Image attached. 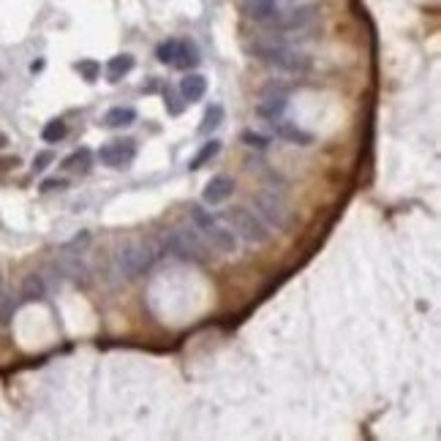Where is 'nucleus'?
I'll return each mask as SVG.
<instances>
[{
  "mask_svg": "<svg viewBox=\"0 0 441 441\" xmlns=\"http://www.w3.org/2000/svg\"><path fill=\"white\" fill-rule=\"evenodd\" d=\"M316 17V6H297V8H289L286 14L281 11H275V17L270 19V25L275 28V31H303V28H308L311 22H314Z\"/></svg>",
  "mask_w": 441,
  "mask_h": 441,
  "instance_id": "nucleus-7",
  "label": "nucleus"
},
{
  "mask_svg": "<svg viewBox=\"0 0 441 441\" xmlns=\"http://www.w3.org/2000/svg\"><path fill=\"white\" fill-rule=\"evenodd\" d=\"M220 218L232 226V232H234L237 237H243V240L251 243V246H264V243L270 240V232H267L264 220L259 218L253 210H248V207H240V205H237V207H229V210L220 213Z\"/></svg>",
  "mask_w": 441,
  "mask_h": 441,
  "instance_id": "nucleus-4",
  "label": "nucleus"
},
{
  "mask_svg": "<svg viewBox=\"0 0 441 441\" xmlns=\"http://www.w3.org/2000/svg\"><path fill=\"white\" fill-rule=\"evenodd\" d=\"M218 153H220V142H218V139H210V142H205V145H202V150H199L196 156L191 158L189 169H191V172L202 169L205 163H210V161L218 156Z\"/></svg>",
  "mask_w": 441,
  "mask_h": 441,
  "instance_id": "nucleus-19",
  "label": "nucleus"
},
{
  "mask_svg": "<svg viewBox=\"0 0 441 441\" xmlns=\"http://www.w3.org/2000/svg\"><path fill=\"white\" fill-rule=\"evenodd\" d=\"M180 95L186 98V104H196V101H202L205 93H207V79L202 77V74H196V71H186V77L180 79Z\"/></svg>",
  "mask_w": 441,
  "mask_h": 441,
  "instance_id": "nucleus-10",
  "label": "nucleus"
},
{
  "mask_svg": "<svg viewBox=\"0 0 441 441\" xmlns=\"http://www.w3.org/2000/svg\"><path fill=\"white\" fill-rule=\"evenodd\" d=\"M251 52L262 61V63L273 65L278 71H286V74H305L311 71V58L300 49H291L286 44H262L256 41L251 47Z\"/></svg>",
  "mask_w": 441,
  "mask_h": 441,
  "instance_id": "nucleus-2",
  "label": "nucleus"
},
{
  "mask_svg": "<svg viewBox=\"0 0 441 441\" xmlns=\"http://www.w3.org/2000/svg\"><path fill=\"white\" fill-rule=\"evenodd\" d=\"M65 134H68V126H65L61 118L49 120L47 126L41 128V139H44V142H49V145H58V142H63Z\"/></svg>",
  "mask_w": 441,
  "mask_h": 441,
  "instance_id": "nucleus-21",
  "label": "nucleus"
},
{
  "mask_svg": "<svg viewBox=\"0 0 441 441\" xmlns=\"http://www.w3.org/2000/svg\"><path fill=\"white\" fill-rule=\"evenodd\" d=\"M95 158L101 161V166L109 169H126L136 161V142L134 139H115L101 145V150L95 153Z\"/></svg>",
  "mask_w": 441,
  "mask_h": 441,
  "instance_id": "nucleus-6",
  "label": "nucleus"
},
{
  "mask_svg": "<svg viewBox=\"0 0 441 441\" xmlns=\"http://www.w3.org/2000/svg\"><path fill=\"white\" fill-rule=\"evenodd\" d=\"M163 106H166V112L172 115V118H177V115H183V109H186V98L180 95V90H175V88H163Z\"/></svg>",
  "mask_w": 441,
  "mask_h": 441,
  "instance_id": "nucleus-22",
  "label": "nucleus"
},
{
  "mask_svg": "<svg viewBox=\"0 0 441 441\" xmlns=\"http://www.w3.org/2000/svg\"><path fill=\"white\" fill-rule=\"evenodd\" d=\"M55 161V156L49 153V150H44V153H38V156L33 158V172H44L49 163Z\"/></svg>",
  "mask_w": 441,
  "mask_h": 441,
  "instance_id": "nucleus-28",
  "label": "nucleus"
},
{
  "mask_svg": "<svg viewBox=\"0 0 441 441\" xmlns=\"http://www.w3.org/2000/svg\"><path fill=\"white\" fill-rule=\"evenodd\" d=\"M134 65H136L134 55H128V52H123V55H115V58L106 63V77H109V82H120L126 74H131V71H134Z\"/></svg>",
  "mask_w": 441,
  "mask_h": 441,
  "instance_id": "nucleus-16",
  "label": "nucleus"
},
{
  "mask_svg": "<svg viewBox=\"0 0 441 441\" xmlns=\"http://www.w3.org/2000/svg\"><path fill=\"white\" fill-rule=\"evenodd\" d=\"M3 300H6V289H3V275H0V305H3Z\"/></svg>",
  "mask_w": 441,
  "mask_h": 441,
  "instance_id": "nucleus-29",
  "label": "nucleus"
},
{
  "mask_svg": "<svg viewBox=\"0 0 441 441\" xmlns=\"http://www.w3.org/2000/svg\"><path fill=\"white\" fill-rule=\"evenodd\" d=\"M220 123H223V106H220V104H210V109H207L205 118H202L199 134H213V131L220 128Z\"/></svg>",
  "mask_w": 441,
  "mask_h": 441,
  "instance_id": "nucleus-20",
  "label": "nucleus"
},
{
  "mask_svg": "<svg viewBox=\"0 0 441 441\" xmlns=\"http://www.w3.org/2000/svg\"><path fill=\"white\" fill-rule=\"evenodd\" d=\"M191 218H193V223H196V229H202V232L210 229V226L216 223V218H213L202 205H193V207H191Z\"/></svg>",
  "mask_w": 441,
  "mask_h": 441,
  "instance_id": "nucleus-25",
  "label": "nucleus"
},
{
  "mask_svg": "<svg viewBox=\"0 0 441 441\" xmlns=\"http://www.w3.org/2000/svg\"><path fill=\"white\" fill-rule=\"evenodd\" d=\"M202 63V58H199V49H196V44L189 41V38H177V49H175V68H180V71H193L196 65Z\"/></svg>",
  "mask_w": 441,
  "mask_h": 441,
  "instance_id": "nucleus-11",
  "label": "nucleus"
},
{
  "mask_svg": "<svg viewBox=\"0 0 441 441\" xmlns=\"http://www.w3.org/2000/svg\"><path fill=\"white\" fill-rule=\"evenodd\" d=\"M246 14L251 17L253 22H270L278 11V3L275 0H246Z\"/></svg>",
  "mask_w": 441,
  "mask_h": 441,
  "instance_id": "nucleus-13",
  "label": "nucleus"
},
{
  "mask_svg": "<svg viewBox=\"0 0 441 441\" xmlns=\"http://www.w3.org/2000/svg\"><path fill=\"white\" fill-rule=\"evenodd\" d=\"M90 163H93V153H90L88 147H79V150H74L71 156H65L61 166H63L65 172H82V175H85V172L90 169Z\"/></svg>",
  "mask_w": 441,
  "mask_h": 441,
  "instance_id": "nucleus-17",
  "label": "nucleus"
},
{
  "mask_svg": "<svg viewBox=\"0 0 441 441\" xmlns=\"http://www.w3.org/2000/svg\"><path fill=\"white\" fill-rule=\"evenodd\" d=\"M163 248L169 253H175L180 262H191V264H207L210 262V248L205 246V240L199 237V232L193 226L172 229L166 234Z\"/></svg>",
  "mask_w": 441,
  "mask_h": 441,
  "instance_id": "nucleus-3",
  "label": "nucleus"
},
{
  "mask_svg": "<svg viewBox=\"0 0 441 441\" xmlns=\"http://www.w3.org/2000/svg\"><path fill=\"white\" fill-rule=\"evenodd\" d=\"M161 253H163V246H158L156 240H126L115 251V264L123 278L134 281L153 270Z\"/></svg>",
  "mask_w": 441,
  "mask_h": 441,
  "instance_id": "nucleus-1",
  "label": "nucleus"
},
{
  "mask_svg": "<svg viewBox=\"0 0 441 441\" xmlns=\"http://www.w3.org/2000/svg\"><path fill=\"white\" fill-rule=\"evenodd\" d=\"M232 193H234V180L226 177V175H218V177H213V180L205 186L202 202L210 205V207H216V205H223L226 199H232Z\"/></svg>",
  "mask_w": 441,
  "mask_h": 441,
  "instance_id": "nucleus-8",
  "label": "nucleus"
},
{
  "mask_svg": "<svg viewBox=\"0 0 441 441\" xmlns=\"http://www.w3.org/2000/svg\"><path fill=\"white\" fill-rule=\"evenodd\" d=\"M6 145H8V136H6V134H0V147H6Z\"/></svg>",
  "mask_w": 441,
  "mask_h": 441,
  "instance_id": "nucleus-31",
  "label": "nucleus"
},
{
  "mask_svg": "<svg viewBox=\"0 0 441 441\" xmlns=\"http://www.w3.org/2000/svg\"><path fill=\"white\" fill-rule=\"evenodd\" d=\"M31 68H33V71H41V68H44V61H35Z\"/></svg>",
  "mask_w": 441,
  "mask_h": 441,
  "instance_id": "nucleus-30",
  "label": "nucleus"
},
{
  "mask_svg": "<svg viewBox=\"0 0 441 441\" xmlns=\"http://www.w3.org/2000/svg\"><path fill=\"white\" fill-rule=\"evenodd\" d=\"M286 106H289L286 95H267L264 101H259L256 115H259V118H264V120H278V118L286 112Z\"/></svg>",
  "mask_w": 441,
  "mask_h": 441,
  "instance_id": "nucleus-14",
  "label": "nucleus"
},
{
  "mask_svg": "<svg viewBox=\"0 0 441 441\" xmlns=\"http://www.w3.org/2000/svg\"><path fill=\"white\" fill-rule=\"evenodd\" d=\"M68 189V180L65 177H47L44 183H41V191L44 193H49V191H63Z\"/></svg>",
  "mask_w": 441,
  "mask_h": 441,
  "instance_id": "nucleus-27",
  "label": "nucleus"
},
{
  "mask_svg": "<svg viewBox=\"0 0 441 441\" xmlns=\"http://www.w3.org/2000/svg\"><path fill=\"white\" fill-rule=\"evenodd\" d=\"M44 294H47V284H44V278H41V275H28V278L22 281V291H19L22 303L44 300Z\"/></svg>",
  "mask_w": 441,
  "mask_h": 441,
  "instance_id": "nucleus-18",
  "label": "nucleus"
},
{
  "mask_svg": "<svg viewBox=\"0 0 441 441\" xmlns=\"http://www.w3.org/2000/svg\"><path fill=\"white\" fill-rule=\"evenodd\" d=\"M77 71L85 77V82H95L98 74H101V65L95 63V61H79V63H77Z\"/></svg>",
  "mask_w": 441,
  "mask_h": 441,
  "instance_id": "nucleus-26",
  "label": "nucleus"
},
{
  "mask_svg": "<svg viewBox=\"0 0 441 441\" xmlns=\"http://www.w3.org/2000/svg\"><path fill=\"white\" fill-rule=\"evenodd\" d=\"M240 139H243V145H248L253 150H264V147L270 145V136H264V134H259V131H243Z\"/></svg>",
  "mask_w": 441,
  "mask_h": 441,
  "instance_id": "nucleus-24",
  "label": "nucleus"
},
{
  "mask_svg": "<svg viewBox=\"0 0 441 441\" xmlns=\"http://www.w3.org/2000/svg\"><path fill=\"white\" fill-rule=\"evenodd\" d=\"M175 49H177V38H169V41L158 44V49H156L158 63H163V65H172V63H175Z\"/></svg>",
  "mask_w": 441,
  "mask_h": 441,
  "instance_id": "nucleus-23",
  "label": "nucleus"
},
{
  "mask_svg": "<svg viewBox=\"0 0 441 441\" xmlns=\"http://www.w3.org/2000/svg\"><path fill=\"white\" fill-rule=\"evenodd\" d=\"M136 123V109L134 106H112L104 115V126L106 128H128Z\"/></svg>",
  "mask_w": 441,
  "mask_h": 441,
  "instance_id": "nucleus-15",
  "label": "nucleus"
},
{
  "mask_svg": "<svg viewBox=\"0 0 441 441\" xmlns=\"http://www.w3.org/2000/svg\"><path fill=\"white\" fill-rule=\"evenodd\" d=\"M253 207H256V216L264 223H270L275 229L289 226V202H286V196L281 191H256L253 193Z\"/></svg>",
  "mask_w": 441,
  "mask_h": 441,
  "instance_id": "nucleus-5",
  "label": "nucleus"
},
{
  "mask_svg": "<svg viewBox=\"0 0 441 441\" xmlns=\"http://www.w3.org/2000/svg\"><path fill=\"white\" fill-rule=\"evenodd\" d=\"M273 134H275L278 139H284V142H289V145H300V147H308V145H314V134L303 131V128L297 126V123H286V120H273Z\"/></svg>",
  "mask_w": 441,
  "mask_h": 441,
  "instance_id": "nucleus-9",
  "label": "nucleus"
},
{
  "mask_svg": "<svg viewBox=\"0 0 441 441\" xmlns=\"http://www.w3.org/2000/svg\"><path fill=\"white\" fill-rule=\"evenodd\" d=\"M205 234H207V240H210V246L213 248H218L223 253H234L237 251V234L232 232V229H226V226H210V229H205Z\"/></svg>",
  "mask_w": 441,
  "mask_h": 441,
  "instance_id": "nucleus-12",
  "label": "nucleus"
}]
</instances>
